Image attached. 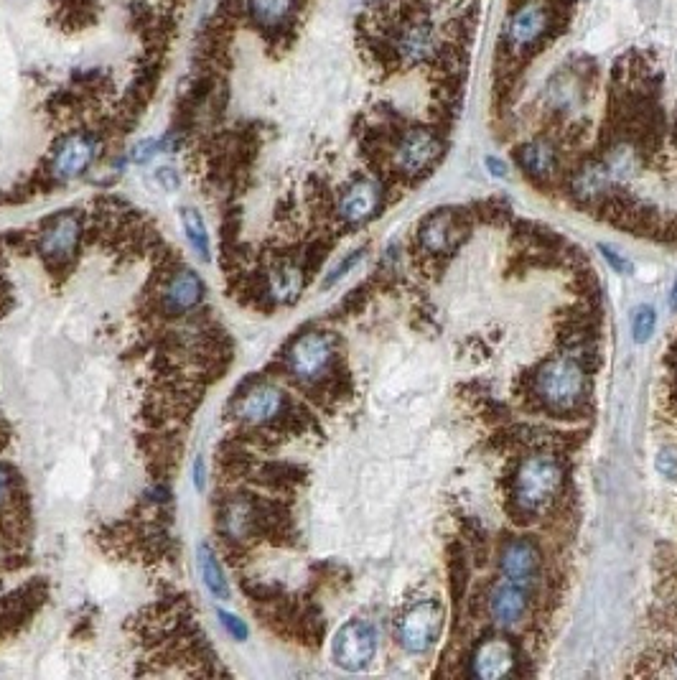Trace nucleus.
<instances>
[{
	"label": "nucleus",
	"instance_id": "f8f14e48",
	"mask_svg": "<svg viewBox=\"0 0 677 680\" xmlns=\"http://www.w3.org/2000/svg\"><path fill=\"white\" fill-rule=\"evenodd\" d=\"M382 202V186L375 179H359L349 186L347 192L339 199V214H342L344 222H357L370 220L372 214L377 212Z\"/></svg>",
	"mask_w": 677,
	"mask_h": 680
},
{
	"label": "nucleus",
	"instance_id": "2eb2a0df",
	"mask_svg": "<svg viewBox=\"0 0 677 680\" xmlns=\"http://www.w3.org/2000/svg\"><path fill=\"white\" fill-rule=\"evenodd\" d=\"M489 612L499 627H515L522 622L527 612V594L522 586L517 584H502L492 591L489 596Z\"/></svg>",
	"mask_w": 677,
	"mask_h": 680
},
{
	"label": "nucleus",
	"instance_id": "9b49d317",
	"mask_svg": "<svg viewBox=\"0 0 677 680\" xmlns=\"http://www.w3.org/2000/svg\"><path fill=\"white\" fill-rule=\"evenodd\" d=\"M499 566H502L504 579L525 589V586H530L532 581H535V576H538L540 556L538 551H535V546L527 543V540H510V543L502 548Z\"/></svg>",
	"mask_w": 677,
	"mask_h": 680
},
{
	"label": "nucleus",
	"instance_id": "a878e982",
	"mask_svg": "<svg viewBox=\"0 0 677 680\" xmlns=\"http://www.w3.org/2000/svg\"><path fill=\"white\" fill-rule=\"evenodd\" d=\"M219 619H222V624L230 630V635L235 637V640H245L247 637V627H245V622L242 619H237L235 614H230V612H219Z\"/></svg>",
	"mask_w": 677,
	"mask_h": 680
},
{
	"label": "nucleus",
	"instance_id": "a211bd4d",
	"mask_svg": "<svg viewBox=\"0 0 677 680\" xmlns=\"http://www.w3.org/2000/svg\"><path fill=\"white\" fill-rule=\"evenodd\" d=\"M456 240V220L451 212L431 214L423 227H420V242L423 248L431 253H446L448 248H454Z\"/></svg>",
	"mask_w": 677,
	"mask_h": 680
},
{
	"label": "nucleus",
	"instance_id": "aec40b11",
	"mask_svg": "<svg viewBox=\"0 0 677 680\" xmlns=\"http://www.w3.org/2000/svg\"><path fill=\"white\" fill-rule=\"evenodd\" d=\"M255 510L247 500H232L222 512V530L227 538L242 540L250 538L252 528H255Z\"/></svg>",
	"mask_w": 677,
	"mask_h": 680
},
{
	"label": "nucleus",
	"instance_id": "b1692460",
	"mask_svg": "<svg viewBox=\"0 0 677 680\" xmlns=\"http://www.w3.org/2000/svg\"><path fill=\"white\" fill-rule=\"evenodd\" d=\"M655 326H657V314L652 306H639V309L634 311L632 332L637 342H647V339L652 337V332H655Z\"/></svg>",
	"mask_w": 677,
	"mask_h": 680
},
{
	"label": "nucleus",
	"instance_id": "7ed1b4c3",
	"mask_svg": "<svg viewBox=\"0 0 677 680\" xmlns=\"http://www.w3.org/2000/svg\"><path fill=\"white\" fill-rule=\"evenodd\" d=\"M563 467L550 456H530L517 469L515 497L522 510H540L550 505L563 489Z\"/></svg>",
	"mask_w": 677,
	"mask_h": 680
},
{
	"label": "nucleus",
	"instance_id": "2f4dec72",
	"mask_svg": "<svg viewBox=\"0 0 677 680\" xmlns=\"http://www.w3.org/2000/svg\"><path fill=\"white\" fill-rule=\"evenodd\" d=\"M670 306H672V311H677V281H675V286H672V296H670Z\"/></svg>",
	"mask_w": 677,
	"mask_h": 680
},
{
	"label": "nucleus",
	"instance_id": "7c9ffc66",
	"mask_svg": "<svg viewBox=\"0 0 677 680\" xmlns=\"http://www.w3.org/2000/svg\"><path fill=\"white\" fill-rule=\"evenodd\" d=\"M487 166L494 176H499V179H504V176H507V166H504L499 158H487Z\"/></svg>",
	"mask_w": 677,
	"mask_h": 680
},
{
	"label": "nucleus",
	"instance_id": "bb28decb",
	"mask_svg": "<svg viewBox=\"0 0 677 680\" xmlns=\"http://www.w3.org/2000/svg\"><path fill=\"white\" fill-rule=\"evenodd\" d=\"M601 253H604V258L609 260V265L616 270V273H629V270H632V263L624 260L622 255L616 253V250H611L609 245H601Z\"/></svg>",
	"mask_w": 677,
	"mask_h": 680
},
{
	"label": "nucleus",
	"instance_id": "412c9836",
	"mask_svg": "<svg viewBox=\"0 0 677 680\" xmlns=\"http://www.w3.org/2000/svg\"><path fill=\"white\" fill-rule=\"evenodd\" d=\"M303 288V273L291 263H283L270 273V291L275 293V298L280 301H296L298 293Z\"/></svg>",
	"mask_w": 677,
	"mask_h": 680
},
{
	"label": "nucleus",
	"instance_id": "4be33fe9",
	"mask_svg": "<svg viewBox=\"0 0 677 680\" xmlns=\"http://www.w3.org/2000/svg\"><path fill=\"white\" fill-rule=\"evenodd\" d=\"M199 566H202V576L207 589L212 591L214 596H219V599H230V586H227V579H224L222 566L217 563V556H214V551L207 543L199 546Z\"/></svg>",
	"mask_w": 677,
	"mask_h": 680
},
{
	"label": "nucleus",
	"instance_id": "c85d7f7f",
	"mask_svg": "<svg viewBox=\"0 0 677 680\" xmlns=\"http://www.w3.org/2000/svg\"><path fill=\"white\" fill-rule=\"evenodd\" d=\"M8 497H11V477L3 467H0V507L6 505Z\"/></svg>",
	"mask_w": 677,
	"mask_h": 680
},
{
	"label": "nucleus",
	"instance_id": "20e7f679",
	"mask_svg": "<svg viewBox=\"0 0 677 680\" xmlns=\"http://www.w3.org/2000/svg\"><path fill=\"white\" fill-rule=\"evenodd\" d=\"M377 655V632L370 622L352 619L336 632L334 645H331V658L339 668L349 673H359L375 660Z\"/></svg>",
	"mask_w": 677,
	"mask_h": 680
},
{
	"label": "nucleus",
	"instance_id": "9d476101",
	"mask_svg": "<svg viewBox=\"0 0 677 680\" xmlns=\"http://www.w3.org/2000/svg\"><path fill=\"white\" fill-rule=\"evenodd\" d=\"M517 663V650L510 640L504 637H489L482 645L476 647L474 660H471V670H474L476 678L494 680L504 678L515 670Z\"/></svg>",
	"mask_w": 677,
	"mask_h": 680
},
{
	"label": "nucleus",
	"instance_id": "393cba45",
	"mask_svg": "<svg viewBox=\"0 0 677 680\" xmlns=\"http://www.w3.org/2000/svg\"><path fill=\"white\" fill-rule=\"evenodd\" d=\"M655 467L665 479H677V449H662L657 454Z\"/></svg>",
	"mask_w": 677,
	"mask_h": 680
},
{
	"label": "nucleus",
	"instance_id": "f3484780",
	"mask_svg": "<svg viewBox=\"0 0 677 680\" xmlns=\"http://www.w3.org/2000/svg\"><path fill=\"white\" fill-rule=\"evenodd\" d=\"M517 163L532 179H550L558 166V153L548 141H527L517 148Z\"/></svg>",
	"mask_w": 677,
	"mask_h": 680
},
{
	"label": "nucleus",
	"instance_id": "5701e85b",
	"mask_svg": "<svg viewBox=\"0 0 677 680\" xmlns=\"http://www.w3.org/2000/svg\"><path fill=\"white\" fill-rule=\"evenodd\" d=\"M181 220H184V230H186V237H189L191 248L199 253V258L202 260H209V235H207V225H204L202 214L196 212V209L186 207L184 212H181Z\"/></svg>",
	"mask_w": 677,
	"mask_h": 680
},
{
	"label": "nucleus",
	"instance_id": "f03ea898",
	"mask_svg": "<svg viewBox=\"0 0 677 680\" xmlns=\"http://www.w3.org/2000/svg\"><path fill=\"white\" fill-rule=\"evenodd\" d=\"M586 393V372L573 357H553L538 372V395L553 411H573Z\"/></svg>",
	"mask_w": 677,
	"mask_h": 680
},
{
	"label": "nucleus",
	"instance_id": "4468645a",
	"mask_svg": "<svg viewBox=\"0 0 677 680\" xmlns=\"http://www.w3.org/2000/svg\"><path fill=\"white\" fill-rule=\"evenodd\" d=\"M79 217L74 212L59 214L54 222L44 230L41 237V253L49 260H64L74 253L79 240Z\"/></svg>",
	"mask_w": 677,
	"mask_h": 680
},
{
	"label": "nucleus",
	"instance_id": "1a4fd4ad",
	"mask_svg": "<svg viewBox=\"0 0 677 680\" xmlns=\"http://www.w3.org/2000/svg\"><path fill=\"white\" fill-rule=\"evenodd\" d=\"M97 153V138L90 133H72L56 146L51 158V174L59 181H69L82 176L90 169Z\"/></svg>",
	"mask_w": 677,
	"mask_h": 680
},
{
	"label": "nucleus",
	"instance_id": "cd10ccee",
	"mask_svg": "<svg viewBox=\"0 0 677 680\" xmlns=\"http://www.w3.org/2000/svg\"><path fill=\"white\" fill-rule=\"evenodd\" d=\"M362 258H364V250H357V253H354L352 258H347V260H344V263L339 265V268L334 270V276H329V278H326V286H331V283H336V281H339V278H342L344 273H347L349 268H354V265H357L359 260H362Z\"/></svg>",
	"mask_w": 677,
	"mask_h": 680
},
{
	"label": "nucleus",
	"instance_id": "c756f323",
	"mask_svg": "<svg viewBox=\"0 0 677 680\" xmlns=\"http://www.w3.org/2000/svg\"><path fill=\"white\" fill-rule=\"evenodd\" d=\"M158 181H163V186H166V189H176V184H179V176H176L174 169H161V171H158Z\"/></svg>",
	"mask_w": 677,
	"mask_h": 680
},
{
	"label": "nucleus",
	"instance_id": "0eeeda50",
	"mask_svg": "<svg viewBox=\"0 0 677 680\" xmlns=\"http://www.w3.org/2000/svg\"><path fill=\"white\" fill-rule=\"evenodd\" d=\"M443 630V609L441 604L426 599V602H418L405 612V617L400 619L398 637L400 645L408 652H426L436 645L438 635Z\"/></svg>",
	"mask_w": 677,
	"mask_h": 680
},
{
	"label": "nucleus",
	"instance_id": "423d86ee",
	"mask_svg": "<svg viewBox=\"0 0 677 680\" xmlns=\"http://www.w3.org/2000/svg\"><path fill=\"white\" fill-rule=\"evenodd\" d=\"M443 156L441 135L431 128H410L400 135L395 146V166L408 176H420L431 171Z\"/></svg>",
	"mask_w": 677,
	"mask_h": 680
},
{
	"label": "nucleus",
	"instance_id": "39448f33",
	"mask_svg": "<svg viewBox=\"0 0 677 680\" xmlns=\"http://www.w3.org/2000/svg\"><path fill=\"white\" fill-rule=\"evenodd\" d=\"M334 360V342L324 332L301 334L288 349V370L301 383H319Z\"/></svg>",
	"mask_w": 677,
	"mask_h": 680
},
{
	"label": "nucleus",
	"instance_id": "6e6552de",
	"mask_svg": "<svg viewBox=\"0 0 677 680\" xmlns=\"http://www.w3.org/2000/svg\"><path fill=\"white\" fill-rule=\"evenodd\" d=\"M298 8L301 0H245V18L258 26L265 39L278 44L291 36Z\"/></svg>",
	"mask_w": 677,
	"mask_h": 680
},
{
	"label": "nucleus",
	"instance_id": "6ab92c4d",
	"mask_svg": "<svg viewBox=\"0 0 677 680\" xmlns=\"http://www.w3.org/2000/svg\"><path fill=\"white\" fill-rule=\"evenodd\" d=\"M611 181L614 179H611L604 161L583 163L581 169H578L576 179H573V192H576L578 199H596L609 189Z\"/></svg>",
	"mask_w": 677,
	"mask_h": 680
},
{
	"label": "nucleus",
	"instance_id": "dca6fc26",
	"mask_svg": "<svg viewBox=\"0 0 677 680\" xmlns=\"http://www.w3.org/2000/svg\"><path fill=\"white\" fill-rule=\"evenodd\" d=\"M166 306L176 314H184V311H191L194 306L202 304L204 298V283L202 278L196 276L194 270L184 268L179 270L166 286Z\"/></svg>",
	"mask_w": 677,
	"mask_h": 680
},
{
	"label": "nucleus",
	"instance_id": "ddd939ff",
	"mask_svg": "<svg viewBox=\"0 0 677 680\" xmlns=\"http://www.w3.org/2000/svg\"><path fill=\"white\" fill-rule=\"evenodd\" d=\"M283 405H286V398H283V393L278 388H273V385H258V388H252L240 400L237 416H240V421L252 423V426H265V423L280 416Z\"/></svg>",
	"mask_w": 677,
	"mask_h": 680
},
{
	"label": "nucleus",
	"instance_id": "f257e3e1",
	"mask_svg": "<svg viewBox=\"0 0 677 680\" xmlns=\"http://www.w3.org/2000/svg\"><path fill=\"white\" fill-rule=\"evenodd\" d=\"M555 36V11L548 0H520L502 26L499 49L512 59L532 57L535 49Z\"/></svg>",
	"mask_w": 677,
	"mask_h": 680
}]
</instances>
